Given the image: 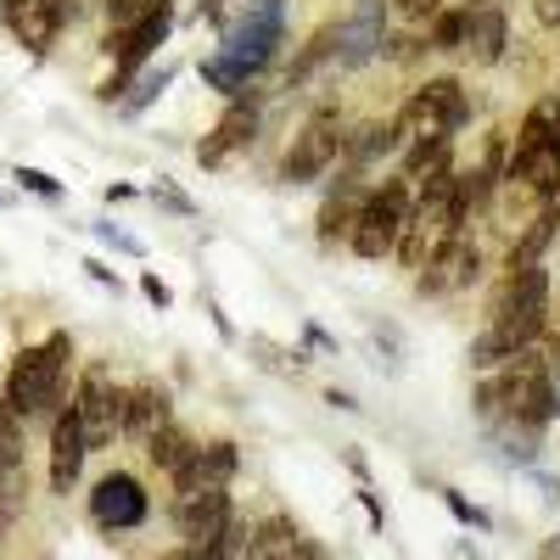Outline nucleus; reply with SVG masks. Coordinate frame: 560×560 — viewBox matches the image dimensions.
<instances>
[{
  "instance_id": "f257e3e1",
  "label": "nucleus",
  "mask_w": 560,
  "mask_h": 560,
  "mask_svg": "<svg viewBox=\"0 0 560 560\" xmlns=\"http://www.w3.org/2000/svg\"><path fill=\"white\" fill-rule=\"evenodd\" d=\"M68 359H73V337L68 331H51L39 348H23L12 359V370H7V404L23 420H39V415L57 420L62 382H68Z\"/></svg>"
},
{
  "instance_id": "f03ea898",
  "label": "nucleus",
  "mask_w": 560,
  "mask_h": 560,
  "mask_svg": "<svg viewBox=\"0 0 560 560\" xmlns=\"http://www.w3.org/2000/svg\"><path fill=\"white\" fill-rule=\"evenodd\" d=\"M409 202H415V185H409L404 174H393V179H382V185H370L364 202H359V213H353V230H348L353 253L370 258V264H382L387 253H398Z\"/></svg>"
},
{
  "instance_id": "7ed1b4c3",
  "label": "nucleus",
  "mask_w": 560,
  "mask_h": 560,
  "mask_svg": "<svg viewBox=\"0 0 560 560\" xmlns=\"http://www.w3.org/2000/svg\"><path fill=\"white\" fill-rule=\"evenodd\" d=\"M168 28H174V0H147V12H140L129 28H113V34H107V51H113L118 73L96 90L102 102H118V90L129 84V73H135L140 62H147L163 39H168Z\"/></svg>"
},
{
  "instance_id": "20e7f679",
  "label": "nucleus",
  "mask_w": 560,
  "mask_h": 560,
  "mask_svg": "<svg viewBox=\"0 0 560 560\" xmlns=\"http://www.w3.org/2000/svg\"><path fill=\"white\" fill-rule=\"evenodd\" d=\"M342 113L337 107H319L303 129H298V140L287 147V158H280V179L287 185H314L325 168H331L337 158H342Z\"/></svg>"
},
{
  "instance_id": "39448f33",
  "label": "nucleus",
  "mask_w": 560,
  "mask_h": 560,
  "mask_svg": "<svg viewBox=\"0 0 560 560\" xmlns=\"http://www.w3.org/2000/svg\"><path fill=\"white\" fill-rule=\"evenodd\" d=\"M124 393H129V387L113 382L107 364H90L84 376H79L73 415H79V427H84V443H90V448H107V443L124 432Z\"/></svg>"
},
{
  "instance_id": "423d86ee",
  "label": "nucleus",
  "mask_w": 560,
  "mask_h": 560,
  "mask_svg": "<svg viewBox=\"0 0 560 560\" xmlns=\"http://www.w3.org/2000/svg\"><path fill=\"white\" fill-rule=\"evenodd\" d=\"M68 18H79V0H0V23H7L34 57L51 51Z\"/></svg>"
},
{
  "instance_id": "0eeeda50",
  "label": "nucleus",
  "mask_w": 560,
  "mask_h": 560,
  "mask_svg": "<svg viewBox=\"0 0 560 560\" xmlns=\"http://www.w3.org/2000/svg\"><path fill=\"white\" fill-rule=\"evenodd\" d=\"M477 275H482V253L477 242H443L427 264H420V280H415V292L420 298H443V292H465V287H477Z\"/></svg>"
},
{
  "instance_id": "6e6552de",
  "label": "nucleus",
  "mask_w": 560,
  "mask_h": 560,
  "mask_svg": "<svg viewBox=\"0 0 560 560\" xmlns=\"http://www.w3.org/2000/svg\"><path fill=\"white\" fill-rule=\"evenodd\" d=\"M147 488H140L129 471H113V477H102L96 482V493H90V522L96 527H107V533H129V527H140L147 522Z\"/></svg>"
},
{
  "instance_id": "1a4fd4ad",
  "label": "nucleus",
  "mask_w": 560,
  "mask_h": 560,
  "mask_svg": "<svg viewBox=\"0 0 560 560\" xmlns=\"http://www.w3.org/2000/svg\"><path fill=\"white\" fill-rule=\"evenodd\" d=\"M337 62L342 68H364L370 57L387 45V0H353V12L337 28Z\"/></svg>"
},
{
  "instance_id": "9d476101",
  "label": "nucleus",
  "mask_w": 560,
  "mask_h": 560,
  "mask_svg": "<svg viewBox=\"0 0 560 560\" xmlns=\"http://www.w3.org/2000/svg\"><path fill=\"white\" fill-rule=\"evenodd\" d=\"M253 129H258V96H247V90H242V96H230V107H224V118L213 124V135L197 147V163H202V168H219L236 147H247Z\"/></svg>"
},
{
  "instance_id": "9b49d317",
  "label": "nucleus",
  "mask_w": 560,
  "mask_h": 560,
  "mask_svg": "<svg viewBox=\"0 0 560 560\" xmlns=\"http://www.w3.org/2000/svg\"><path fill=\"white\" fill-rule=\"evenodd\" d=\"M236 510H230V488H191V493H174V522L185 533V544H197L208 533H219Z\"/></svg>"
},
{
  "instance_id": "f8f14e48",
  "label": "nucleus",
  "mask_w": 560,
  "mask_h": 560,
  "mask_svg": "<svg viewBox=\"0 0 560 560\" xmlns=\"http://www.w3.org/2000/svg\"><path fill=\"white\" fill-rule=\"evenodd\" d=\"M84 454H90V443H84V427H79V415L68 404L51 420V488L57 493H73V482L84 471Z\"/></svg>"
},
{
  "instance_id": "ddd939ff",
  "label": "nucleus",
  "mask_w": 560,
  "mask_h": 560,
  "mask_svg": "<svg viewBox=\"0 0 560 560\" xmlns=\"http://www.w3.org/2000/svg\"><path fill=\"white\" fill-rule=\"evenodd\" d=\"M504 45H510V23L493 0H471L465 7V51H471L477 68H493L504 62Z\"/></svg>"
},
{
  "instance_id": "4468645a",
  "label": "nucleus",
  "mask_w": 560,
  "mask_h": 560,
  "mask_svg": "<svg viewBox=\"0 0 560 560\" xmlns=\"http://www.w3.org/2000/svg\"><path fill=\"white\" fill-rule=\"evenodd\" d=\"M236 443H197V454L174 471V493H191V488H230V477H236Z\"/></svg>"
},
{
  "instance_id": "2eb2a0df",
  "label": "nucleus",
  "mask_w": 560,
  "mask_h": 560,
  "mask_svg": "<svg viewBox=\"0 0 560 560\" xmlns=\"http://www.w3.org/2000/svg\"><path fill=\"white\" fill-rule=\"evenodd\" d=\"M504 179H510V185H527L538 202H555V197H560V147L549 140V147H538V152L510 158V163H504Z\"/></svg>"
},
{
  "instance_id": "dca6fc26",
  "label": "nucleus",
  "mask_w": 560,
  "mask_h": 560,
  "mask_svg": "<svg viewBox=\"0 0 560 560\" xmlns=\"http://www.w3.org/2000/svg\"><path fill=\"white\" fill-rule=\"evenodd\" d=\"M168 420H174V409H168V393H163L158 382H140V387L124 393V432H129V438L147 443L152 432L168 427Z\"/></svg>"
},
{
  "instance_id": "f3484780",
  "label": "nucleus",
  "mask_w": 560,
  "mask_h": 560,
  "mask_svg": "<svg viewBox=\"0 0 560 560\" xmlns=\"http://www.w3.org/2000/svg\"><path fill=\"white\" fill-rule=\"evenodd\" d=\"M555 129H560V96L538 102V107L522 118V129H516V147H510V158H522V152H538V147H549V140H555Z\"/></svg>"
},
{
  "instance_id": "a211bd4d",
  "label": "nucleus",
  "mask_w": 560,
  "mask_h": 560,
  "mask_svg": "<svg viewBox=\"0 0 560 560\" xmlns=\"http://www.w3.org/2000/svg\"><path fill=\"white\" fill-rule=\"evenodd\" d=\"M191 454H197V438H191V432H179L174 420H168L163 432H152V438H147V459L158 465V471H168V477H174Z\"/></svg>"
},
{
  "instance_id": "6ab92c4d",
  "label": "nucleus",
  "mask_w": 560,
  "mask_h": 560,
  "mask_svg": "<svg viewBox=\"0 0 560 560\" xmlns=\"http://www.w3.org/2000/svg\"><path fill=\"white\" fill-rule=\"evenodd\" d=\"M555 224H560V202H544L538 208V219L527 224V236L516 242V247H510V264L504 269H522V264H538V253L555 242Z\"/></svg>"
},
{
  "instance_id": "aec40b11",
  "label": "nucleus",
  "mask_w": 560,
  "mask_h": 560,
  "mask_svg": "<svg viewBox=\"0 0 560 560\" xmlns=\"http://www.w3.org/2000/svg\"><path fill=\"white\" fill-rule=\"evenodd\" d=\"M185 549H191V560H242V555H247V522L230 516L219 533H208V538H197V544H185Z\"/></svg>"
},
{
  "instance_id": "412c9836",
  "label": "nucleus",
  "mask_w": 560,
  "mask_h": 560,
  "mask_svg": "<svg viewBox=\"0 0 560 560\" xmlns=\"http://www.w3.org/2000/svg\"><path fill=\"white\" fill-rule=\"evenodd\" d=\"M359 202H364V197H353V185L342 179V191H331V197H325V208H319V242H342L348 230H353Z\"/></svg>"
},
{
  "instance_id": "4be33fe9",
  "label": "nucleus",
  "mask_w": 560,
  "mask_h": 560,
  "mask_svg": "<svg viewBox=\"0 0 560 560\" xmlns=\"http://www.w3.org/2000/svg\"><path fill=\"white\" fill-rule=\"evenodd\" d=\"M448 140H454V135H432V140H409V147H404V179H427V174L448 168Z\"/></svg>"
},
{
  "instance_id": "5701e85b",
  "label": "nucleus",
  "mask_w": 560,
  "mask_h": 560,
  "mask_svg": "<svg viewBox=\"0 0 560 560\" xmlns=\"http://www.w3.org/2000/svg\"><path fill=\"white\" fill-rule=\"evenodd\" d=\"M420 90H427V96L438 102V113H443L448 135H454V129H465V118H471V102H465L459 79H432V84H420Z\"/></svg>"
},
{
  "instance_id": "b1692460",
  "label": "nucleus",
  "mask_w": 560,
  "mask_h": 560,
  "mask_svg": "<svg viewBox=\"0 0 560 560\" xmlns=\"http://www.w3.org/2000/svg\"><path fill=\"white\" fill-rule=\"evenodd\" d=\"M202 84H208V90H224V96H242V90L253 84V73H242L236 62H230V57L219 51V57H208V62H202Z\"/></svg>"
},
{
  "instance_id": "393cba45",
  "label": "nucleus",
  "mask_w": 560,
  "mask_h": 560,
  "mask_svg": "<svg viewBox=\"0 0 560 560\" xmlns=\"http://www.w3.org/2000/svg\"><path fill=\"white\" fill-rule=\"evenodd\" d=\"M432 51H465V7H443L432 18Z\"/></svg>"
},
{
  "instance_id": "a878e982",
  "label": "nucleus",
  "mask_w": 560,
  "mask_h": 560,
  "mask_svg": "<svg viewBox=\"0 0 560 560\" xmlns=\"http://www.w3.org/2000/svg\"><path fill=\"white\" fill-rule=\"evenodd\" d=\"M12 179L23 185V191H34V197H62V185L51 174H39V168H12Z\"/></svg>"
},
{
  "instance_id": "bb28decb",
  "label": "nucleus",
  "mask_w": 560,
  "mask_h": 560,
  "mask_svg": "<svg viewBox=\"0 0 560 560\" xmlns=\"http://www.w3.org/2000/svg\"><path fill=\"white\" fill-rule=\"evenodd\" d=\"M393 7H398L409 23H432V18L443 12V0H393Z\"/></svg>"
},
{
  "instance_id": "cd10ccee",
  "label": "nucleus",
  "mask_w": 560,
  "mask_h": 560,
  "mask_svg": "<svg viewBox=\"0 0 560 560\" xmlns=\"http://www.w3.org/2000/svg\"><path fill=\"white\" fill-rule=\"evenodd\" d=\"M163 84H168V68H163V73H152L147 84H140V90H135V96L124 102V113H140V107H147V102L158 96V90H163Z\"/></svg>"
},
{
  "instance_id": "c85d7f7f",
  "label": "nucleus",
  "mask_w": 560,
  "mask_h": 560,
  "mask_svg": "<svg viewBox=\"0 0 560 560\" xmlns=\"http://www.w3.org/2000/svg\"><path fill=\"white\" fill-rule=\"evenodd\" d=\"M448 510H454V516H459L465 527H488V516H482V510H471V504H465L459 493H448Z\"/></svg>"
},
{
  "instance_id": "c756f323",
  "label": "nucleus",
  "mask_w": 560,
  "mask_h": 560,
  "mask_svg": "<svg viewBox=\"0 0 560 560\" xmlns=\"http://www.w3.org/2000/svg\"><path fill=\"white\" fill-rule=\"evenodd\" d=\"M533 18L544 28H560V0H533Z\"/></svg>"
},
{
  "instance_id": "7c9ffc66",
  "label": "nucleus",
  "mask_w": 560,
  "mask_h": 560,
  "mask_svg": "<svg viewBox=\"0 0 560 560\" xmlns=\"http://www.w3.org/2000/svg\"><path fill=\"white\" fill-rule=\"evenodd\" d=\"M140 292H147V298H152L158 308H168V287H163L158 275H147V280H140Z\"/></svg>"
},
{
  "instance_id": "2f4dec72",
  "label": "nucleus",
  "mask_w": 560,
  "mask_h": 560,
  "mask_svg": "<svg viewBox=\"0 0 560 560\" xmlns=\"http://www.w3.org/2000/svg\"><path fill=\"white\" fill-rule=\"evenodd\" d=\"M152 197H158V202H168L174 213H191V202H185L179 191H168V185H152Z\"/></svg>"
},
{
  "instance_id": "473e14b6",
  "label": "nucleus",
  "mask_w": 560,
  "mask_h": 560,
  "mask_svg": "<svg viewBox=\"0 0 560 560\" xmlns=\"http://www.w3.org/2000/svg\"><path fill=\"white\" fill-rule=\"evenodd\" d=\"M84 269H90V275H96V280H102V287H118V275H113V269H107V264H102V258H90V264H84Z\"/></svg>"
},
{
  "instance_id": "72a5a7b5",
  "label": "nucleus",
  "mask_w": 560,
  "mask_h": 560,
  "mask_svg": "<svg viewBox=\"0 0 560 560\" xmlns=\"http://www.w3.org/2000/svg\"><path fill=\"white\" fill-rule=\"evenodd\" d=\"M538 560H560V538H549V544H544V555H538Z\"/></svg>"
},
{
  "instance_id": "f704fd0d",
  "label": "nucleus",
  "mask_w": 560,
  "mask_h": 560,
  "mask_svg": "<svg viewBox=\"0 0 560 560\" xmlns=\"http://www.w3.org/2000/svg\"><path fill=\"white\" fill-rule=\"evenodd\" d=\"M163 560H191V549H174V555H163Z\"/></svg>"
},
{
  "instance_id": "c9c22d12",
  "label": "nucleus",
  "mask_w": 560,
  "mask_h": 560,
  "mask_svg": "<svg viewBox=\"0 0 560 560\" xmlns=\"http://www.w3.org/2000/svg\"><path fill=\"white\" fill-rule=\"evenodd\" d=\"M555 415H560V387H555Z\"/></svg>"
},
{
  "instance_id": "e433bc0d",
  "label": "nucleus",
  "mask_w": 560,
  "mask_h": 560,
  "mask_svg": "<svg viewBox=\"0 0 560 560\" xmlns=\"http://www.w3.org/2000/svg\"><path fill=\"white\" fill-rule=\"evenodd\" d=\"M555 147H560V129H555Z\"/></svg>"
},
{
  "instance_id": "4c0bfd02",
  "label": "nucleus",
  "mask_w": 560,
  "mask_h": 560,
  "mask_svg": "<svg viewBox=\"0 0 560 560\" xmlns=\"http://www.w3.org/2000/svg\"><path fill=\"white\" fill-rule=\"evenodd\" d=\"M0 527H7V516H0Z\"/></svg>"
}]
</instances>
